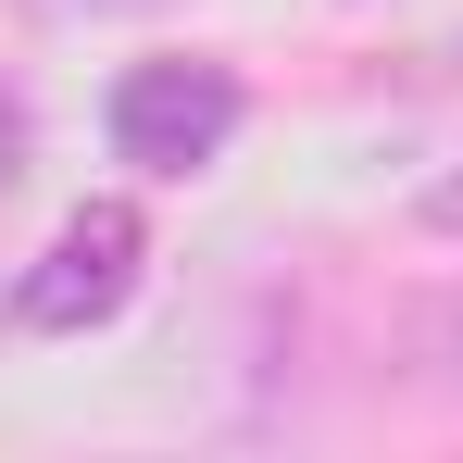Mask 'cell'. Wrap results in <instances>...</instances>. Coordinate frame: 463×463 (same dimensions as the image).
<instances>
[{
	"instance_id": "cell-1",
	"label": "cell",
	"mask_w": 463,
	"mask_h": 463,
	"mask_svg": "<svg viewBox=\"0 0 463 463\" xmlns=\"http://www.w3.org/2000/svg\"><path fill=\"white\" fill-rule=\"evenodd\" d=\"M238 113H250V88H238L226 63H201V51L126 63V88H113V151L138 163V175H201V163L238 138Z\"/></svg>"
},
{
	"instance_id": "cell-2",
	"label": "cell",
	"mask_w": 463,
	"mask_h": 463,
	"mask_svg": "<svg viewBox=\"0 0 463 463\" xmlns=\"http://www.w3.org/2000/svg\"><path fill=\"white\" fill-rule=\"evenodd\" d=\"M138 250H151V226H138L126 201H76V213H63V238L25 263L13 313H25L38 338H88V326H113V313H126V288H138Z\"/></svg>"
},
{
	"instance_id": "cell-3",
	"label": "cell",
	"mask_w": 463,
	"mask_h": 463,
	"mask_svg": "<svg viewBox=\"0 0 463 463\" xmlns=\"http://www.w3.org/2000/svg\"><path fill=\"white\" fill-rule=\"evenodd\" d=\"M426 226H439V238H463V163L439 175V201H426Z\"/></svg>"
},
{
	"instance_id": "cell-4",
	"label": "cell",
	"mask_w": 463,
	"mask_h": 463,
	"mask_svg": "<svg viewBox=\"0 0 463 463\" xmlns=\"http://www.w3.org/2000/svg\"><path fill=\"white\" fill-rule=\"evenodd\" d=\"M51 13H151V0H51Z\"/></svg>"
}]
</instances>
